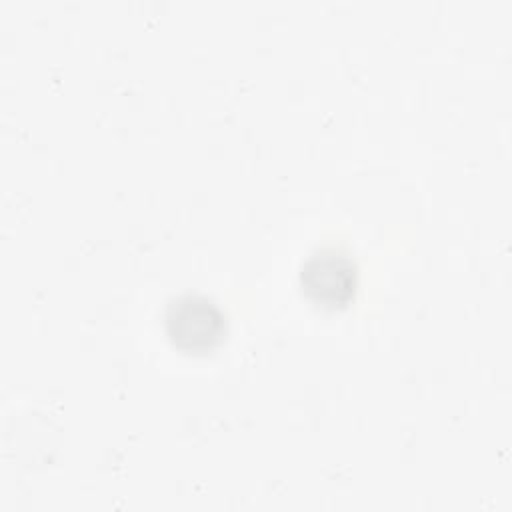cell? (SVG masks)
<instances>
[{
	"label": "cell",
	"mask_w": 512,
	"mask_h": 512,
	"mask_svg": "<svg viewBox=\"0 0 512 512\" xmlns=\"http://www.w3.org/2000/svg\"><path fill=\"white\" fill-rule=\"evenodd\" d=\"M304 296L324 310L346 308L358 288V266L342 248H318L300 266Z\"/></svg>",
	"instance_id": "2"
},
{
	"label": "cell",
	"mask_w": 512,
	"mask_h": 512,
	"mask_svg": "<svg viewBox=\"0 0 512 512\" xmlns=\"http://www.w3.org/2000/svg\"><path fill=\"white\" fill-rule=\"evenodd\" d=\"M226 328L222 308L204 294H180L164 308V332L172 346L186 354L212 352L224 342Z\"/></svg>",
	"instance_id": "1"
}]
</instances>
